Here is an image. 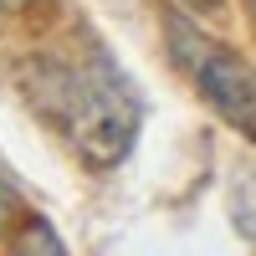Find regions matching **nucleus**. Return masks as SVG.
I'll use <instances>...</instances> for the list:
<instances>
[{
    "mask_svg": "<svg viewBox=\"0 0 256 256\" xmlns=\"http://www.w3.org/2000/svg\"><path fill=\"white\" fill-rule=\"evenodd\" d=\"M230 220L246 236V246L256 251V169L251 164L230 174Z\"/></svg>",
    "mask_w": 256,
    "mask_h": 256,
    "instance_id": "obj_3",
    "label": "nucleus"
},
{
    "mask_svg": "<svg viewBox=\"0 0 256 256\" xmlns=\"http://www.w3.org/2000/svg\"><path fill=\"white\" fill-rule=\"evenodd\" d=\"M174 6L195 10V16H216V10H220V0H174Z\"/></svg>",
    "mask_w": 256,
    "mask_h": 256,
    "instance_id": "obj_6",
    "label": "nucleus"
},
{
    "mask_svg": "<svg viewBox=\"0 0 256 256\" xmlns=\"http://www.w3.org/2000/svg\"><path fill=\"white\" fill-rule=\"evenodd\" d=\"M20 88H26L31 108L72 144V154L82 164L108 169L128 159L144 108H138L134 82L118 72V62L108 56L102 41L72 36L62 46L36 52L20 67Z\"/></svg>",
    "mask_w": 256,
    "mask_h": 256,
    "instance_id": "obj_1",
    "label": "nucleus"
},
{
    "mask_svg": "<svg viewBox=\"0 0 256 256\" xmlns=\"http://www.w3.org/2000/svg\"><path fill=\"white\" fill-rule=\"evenodd\" d=\"M164 46H169V62L180 67V77L216 108V118L256 144V67L251 62L184 10L164 16Z\"/></svg>",
    "mask_w": 256,
    "mask_h": 256,
    "instance_id": "obj_2",
    "label": "nucleus"
},
{
    "mask_svg": "<svg viewBox=\"0 0 256 256\" xmlns=\"http://www.w3.org/2000/svg\"><path fill=\"white\" fill-rule=\"evenodd\" d=\"M10 210H16V190H10V180H6V174H0V230H6Z\"/></svg>",
    "mask_w": 256,
    "mask_h": 256,
    "instance_id": "obj_5",
    "label": "nucleus"
},
{
    "mask_svg": "<svg viewBox=\"0 0 256 256\" xmlns=\"http://www.w3.org/2000/svg\"><path fill=\"white\" fill-rule=\"evenodd\" d=\"M251 10H256V0H251Z\"/></svg>",
    "mask_w": 256,
    "mask_h": 256,
    "instance_id": "obj_8",
    "label": "nucleus"
},
{
    "mask_svg": "<svg viewBox=\"0 0 256 256\" xmlns=\"http://www.w3.org/2000/svg\"><path fill=\"white\" fill-rule=\"evenodd\" d=\"M6 256H67V246H62V236L46 220H26L16 230V241L6 246Z\"/></svg>",
    "mask_w": 256,
    "mask_h": 256,
    "instance_id": "obj_4",
    "label": "nucleus"
},
{
    "mask_svg": "<svg viewBox=\"0 0 256 256\" xmlns=\"http://www.w3.org/2000/svg\"><path fill=\"white\" fill-rule=\"evenodd\" d=\"M36 0H0V16H20V10H31Z\"/></svg>",
    "mask_w": 256,
    "mask_h": 256,
    "instance_id": "obj_7",
    "label": "nucleus"
}]
</instances>
